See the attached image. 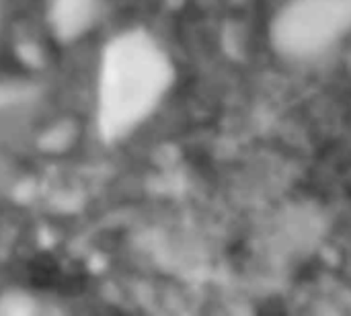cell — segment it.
Masks as SVG:
<instances>
[{"label": "cell", "mask_w": 351, "mask_h": 316, "mask_svg": "<svg viewBox=\"0 0 351 316\" xmlns=\"http://www.w3.org/2000/svg\"><path fill=\"white\" fill-rule=\"evenodd\" d=\"M175 82V64L146 29L115 35L103 51L97 125L105 142H121L160 107Z\"/></svg>", "instance_id": "1"}, {"label": "cell", "mask_w": 351, "mask_h": 316, "mask_svg": "<svg viewBox=\"0 0 351 316\" xmlns=\"http://www.w3.org/2000/svg\"><path fill=\"white\" fill-rule=\"evenodd\" d=\"M351 31V0H288L269 27L274 49L294 62L329 51Z\"/></svg>", "instance_id": "2"}, {"label": "cell", "mask_w": 351, "mask_h": 316, "mask_svg": "<svg viewBox=\"0 0 351 316\" xmlns=\"http://www.w3.org/2000/svg\"><path fill=\"white\" fill-rule=\"evenodd\" d=\"M101 12V0H53L49 25L53 35L64 41H76L93 29Z\"/></svg>", "instance_id": "3"}, {"label": "cell", "mask_w": 351, "mask_h": 316, "mask_svg": "<svg viewBox=\"0 0 351 316\" xmlns=\"http://www.w3.org/2000/svg\"><path fill=\"white\" fill-rule=\"evenodd\" d=\"M35 300L21 292H10L0 296V315H33Z\"/></svg>", "instance_id": "4"}, {"label": "cell", "mask_w": 351, "mask_h": 316, "mask_svg": "<svg viewBox=\"0 0 351 316\" xmlns=\"http://www.w3.org/2000/svg\"><path fill=\"white\" fill-rule=\"evenodd\" d=\"M21 97H23L21 88H16V86H0V109L6 107V105L16 103Z\"/></svg>", "instance_id": "5"}]
</instances>
